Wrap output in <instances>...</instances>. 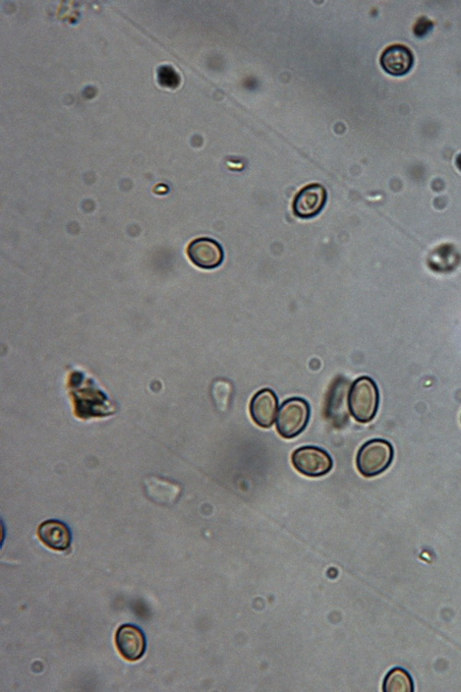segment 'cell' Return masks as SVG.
<instances>
[{"label":"cell","instance_id":"1","mask_svg":"<svg viewBox=\"0 0 461 692\" xmlns=\"http://www.w3.org/2000/svg\"><path fill=\"white\" fill-rule=\"evenodd\" d=\"M74 411L78 419L91 420L111 416L115 407L93 381L74 375L70 381Z\"/></svg>","mask_w":461,"mask_h":692},{"label":"cell","instance_id":"15","mask_svg":"<svg viewBox=\"0 0 461 692\" xmlns=\"http://www.w3.org/2000/svg\"><path fill=\"white\" fill-rule=\"evenodd\" d=\"M158 80L162 86L176 88L181 83L179 74L171 67L163 66L158 72Z\"/></svg>","mask_w":461,"mask_h":692},{"label":"cell","instance_id":"12","mask_svg":"<svg viewBox=\"0 0 461 692\" xmlns=\"http://www.w3.org/2000/svg\"><path fill=\"white\" fill-rule=\"evenodd\" d=\"M145 488L150 499L160 505H169L175 502L180 494V489L177 485L158 477L148 479L145 482Z\"/></svg>","mask_w":461,"mask_h":692},{"label":"cell","instance_id":"17","mask_svg":"<svg viewBox=\"0 0 461 692\" xmlns=\"http://www.w3.org/2000/svg\"><path fill=\"white\" fill-rule=\"evenodd\" d=\"M456 163L457 168L461 171V154L456 157Z\"/></svg>","mask_w":461,"mask_h":692},{"label":"cell","instance_id":"14","mask_svg":"<svg viewBox=\"0 0 461 692\" xmlns=\"http://www.w3.org/2000/svg\"><path fill=\"white\" fill-rule=\"evenodd\" d=\"M459 255L455 252V249L450 245H443L437 248L429 259V265L431 269L439 272H447L458 264Z\"/></svg>","mask_w":461,"mask_h":692},{"label":"cell","instance_id":"7","mask_svg":"<svg viewBox=\"0 0 461 692\" xmlns=\"http://www.w3.org/2000/svg\"><path fill=\"white\" fill-rule=\"evenodd\" d=\"M188 256L197 267L204 270L218 268L223 262L222 247L210 238H200L193 241L188 248Z\"/></svg>","mask_w":461,"mask_h":692},{"label":"cell","instance_id":"13","mask_svg":"<svg viewBox=\"0 0 461 692\" xmlns=\"http://www.w3.org/2000/svg\"><path fill=\"white\" fill-rule=\"evenodd\" d=\"M384 692H414L415 682L405 668L394 667L388 671L383 681Z\"/></svg>","mask_w":461,"mask_h":692},{"label":"cell","instance_id":"8","mask_svg":"<svg viewBox=\"0 0 461 692\" xmlns=\"http://www.w3.org/2000/svg\"><path fill=\"white\" fill-rule=\"evenodd\" d=\"M278 407L279 400L275 391L269 388L262 389L251 399V419L259 427L270 429L277 417Z\"/></svg>","mask_w":461,"mask_h":692},{"label":"cell","instance_id":"16","mask_svg":"<svg viewBox=\"0 0 461 692\" xmlns=\"http://www.w3.org/2000/svg\"><path fill=\"white\" fill-rule=\"evenodd\" d=\"M433 29V23L427 18H421L416 25L415 34L418 37H424Z\"/></svg>","mask_w":461,"mask_h":692},{"label":"cell","instance_id":"5","mask_svg":"<svg viewBox=\"0 0 461 692\" xmlns=\"http://www.w3.org/2000/svg\"><path fill=\"white\" fill-rule=\"evenodd\" d=\"M294 468L303 476L318 479L328 475L333 460L328 451L316 446H303L292 454Z\"/></svg>","mask_w":461,"mask_h":692},{"label":"cell","instance_id":"10","mask_svg":"<svg viewBox=\"0 0 461 692\" xmlns=\"http://www.w3.org/2000/svg\"><path fill=\"white\" fill-rule=\"evenodd\" d=\"M39 539L49 549L66 551L71 548L73 535L70 528L59 520H47L37 530Z\"/></svg>","mask_w":461,"mask_h":692},{"label":"cell","instance_id":"2","mask_svg":"<svg viewBox=\"0 0 461 692\" xmlns=\"http://www.w3.org/2000/svg\"><path fill=\"white\" fill-rule=\"evenodd\" d=\"M379 390L370 377H360L350 387L348 408L351 416L361 424L371 422L379 409Z\"/></svg>","mask_w":461,"mask_h":692},{"label":"cell","instance_id":"9","mask_svg":"<svg viewBox=\"0 0 461 692\" xmlns=\"http://www.w3.org/2000/svg\"><path fill=\"white\" fill-rule=\"evenodd\" d=\"M327 191L320 184H311L302 189L296 196L294 213L302 219L319 215L327 203Z\"/></svg>","mask_w":461,"mask_h":692},{"label":"cell","instance_id":"11","mask_svg":"<svg viewBox=\"0 0 461 692\" xmlns=\"http://www.w3.org/2000/svg\"><path fill=\"white\" fill-rule=\"evenodd\" d=\"M380 64L385 72L393 76L407 74L414 64L412 52L400 44L387 47L382 54Z\"/></svg>","mask_w":461,"mask_h":692},{"label":"cell","instance_id":"3","mask_svg":"<svg viewBox=\"0 0 461 692\" xmlns=\"http://www.w3.org/2000/svg\"><path fill=\"white\" fill-rule=\"evenodd\" d=\"M311 416V409L307 400L299 397L288 399L282 402L277 418V432L286 440L299 436L307 429Z\"/></svg>","mask_w":461,"mask_h":692},{"label":"cell","instance_id":"6","mask_svg":"<svg viewBox=\"0 0 461 692\" xmlns=\"http://www.w3.org/2000/svg\"><path fill=\"white\" fill-rule=\"evenodd\" d=\"M115 647L121 656L130 662L142 659L147 649L143 630L133 624H124L115 632Z\"/></svg>","mask_w":461,"mask_h":692},{"label":"cell","instance_id":"4","mask_svg":"<svg viewBox=\"0 0 461 692\" xmlns=\"http://www.w3.org/2000/svg\"><path fill=\"white\" fill-rule=\"evenodd\" d=\"M393 460L394 448L391 443L383 439H373L359 449L357 468L363 477L372 479L387 471Z\"/></svg>","mask_w":461,"mask_h":692}]
</instances>
